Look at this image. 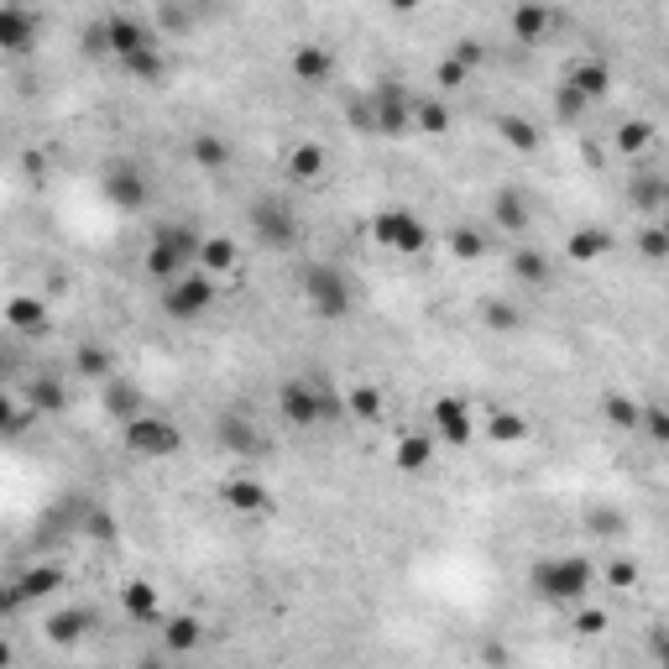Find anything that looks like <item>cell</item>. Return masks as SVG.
Listing matches in <instances>:
<instances>
[{
  "label": "cell",
  "instance_id": "cell-1",
  "mask_svg": "<svg viewBox=\"0 0 669 669\" xmlns=\"http://www.w3.org/2000/svg\"><path fill=\"white\" fill-rule=\"evenodd\" d=\"M199 251H204L199 230L183 225V220H168V225H157L152 241H147V272L157 283H173V278H183L189 262H199Z\"/></svg>",
  "mask_w": 669,
  "mask_h": 669
},
{
  "label": "cell",
  "instance_id": "cell-2",
  "mask_svg": "<svg viewBox=\"0 0 669 669\" xmlns=\"http://www.w3.org/2000/svg\"><path fill=\"white\" fill-rule=\"evenodd\" d=\"M528 586H534L544 602H581L596 586V565L586 555H549L528 570Z\"/></svg>",
  "mask_w": 669,
  "mask_h": 669
},
{
  "label": "cell",
  "instance_id": "cell-3",
  "mask_svg": "<svg viewBox=\"0 0 669 669\" xmlns=\"http://www.w3.org/2000/svg\"><path fill=\"white\" fill-rule=\"evenodd\" d=\"M298 293H304V304L319 319H345L351 304H356V288L335 262H304L298 267Z\"/></svg>",
  "mask_w": 669,
  "mask_h": 669
},
{
  "label": "cell",
  "instance_id": "cell-4",
  "mask_svg": "<svg viewBox=\"0 0 669 669\" xmlns=\"http://www.w3.org/2000/svg\"><path fill=\"white\" fill-rule=\"evenodd\" d=\"M278 413L288 424H298V429H319V424H335V419H345L351 413V403L345 398H335V392H325V387H314V382H283L278 387Z\"/></svg>",
  "mask_w": 669,
  "mask_h": 669
},
{
  "label": "cell",
  "instance_id": "cell-5",
  "mask_svg": "<svg viewBox=\"0 0 669 669\" xmlns=\"http://www.w3.org/2000/svg\"><path fill=\"white\" fill-rule=\"evenodd\" d=\"M121 445L136 455V460H168L183 450V434L173 419H157V413H131L121 419Z\"/></svg>",
  "mask_w": 669,
  "mask_h": 669
},
{
  "label": "cell",
  "instance_id": "cell-6",
  "mask_svg": "<svg viewBox=\"0 0 669 669\" xmlns=\"http://www.w3.org/2000/svg\"><path fill=\"white\" fill-rule=\"evenodd\" d=\"M246 220H251V236H257L262 246H272V251H283V246L298 241V215H293V204L278 199V194H262L246 210Z\"/></svg>",
  "mask_w": 669,
  "mask_h": 669
},
{
  "label": "cell",
  "instance_id": "cell-7",
  "mask_svg": "<svg viewBox=\"0 0 669 669\" xmlns=\"http://www.w3.org/2000/svg\"><path fill=\"white\" fill-rule=\"evenodd\" d=\"M210 304H215V278H210V272H183V278H173L168 293H163V314L178 319V325L210 314Z\"/></svg>",
  "mask_w": 669,
  "mask_h": 669
},
{
  "label": "cell",
  "instance_id": "cell-8",
  "mask_svg": "<svg viewBox=\"0 0 669 669\" xmlns=\"http://www.w3.org/2000/svg\"><path fill=\"white\" fill-rule=\"evenodd\" d=\"M372 236H377V246H387V251H403V257H419V251L429 246V230H424V220L419 215H408V210H382V215H372Z\"/></svg>",
  "mask_w": 669,
  "mask_h": 669
},
{
  "label": "cell",
  "instance_id": "cell-9",
  "mask_svg": "<svg viewBox=\"0 0 669 669\" xmlns=\"http://www.w3.org/2000/svg\"><path fill=\"white\" fill-rule=\"evenodd\" d=\"M372 121H377V131L382 136H403L408 126H413V95L398 84V79H382V84H372Z\"/></svg>",
  "mask_w": 669,
  "mask_h": 669
},
{
  "label": "cell",
  "instance_id": "cell-10",
  "mask_svg": "<svg viewBox=\"0 0 669 669\" xmlns=\"http://www.w3.org/2000/svg\"><path fill=\"white\" fill-rule=\"evenodd\" d=\"M37 37H42V21L27 6H0V48L21 58L37 48Z\"/></svg>",
  "mask_w": 669,
  "mask_h": 669
},
{
  "label": "cell",
  "instance_id": "cell-11",
  "mask_svg": "<svg viewBox=\"0 0 669 669\" xmlns=\"http://www.w3.org/2000/svg\"><path fill=\"white\" fill-rule=\"evenodd\" d=\"M105 199L115 204V210H142L147 204V178L136 163H115L105 168Z\"/></svg>",
  "mask_w": 669,
  "mask_h": 669
},
{
  "label": "cell",
  "instance_id": "cell-12",
  "mask_svg": "<svg viewBox=\"0 0 669 669\" xmlns=\"http://www.w3.org/2000/svg\"><path fill=\"white\" fill-rule=\"evenodd\" d=\"M288 68H293V79H298V84L319 89V84H330V79H335V53L325 48V42H298L293 58H288Z\"/></svg>",
  "mask_w": 669,
  "mask_h": 669
},
{
  "label": "cell",
  "instance_id": "cell-13",
  "mask_svg": "<svg viewBox=\"0 0 669 669\" xmlns=\"http://www.w3.org/2000/svg\"><path fill=\"white\" fill-rule=\"evenodd\" d=\"M105 32H110V53L115 58H131V53H142V48H157V37L136 16H110Z\"/></svg>",
  "mask_w": 669,
  "mask_h": 669
},
{
  "label": "cell",
  "instance_id": "cell-14",
  "mask_svg": "<svg viewBox=\"0 0 669 669\" xmlns=\"http://www.w3.org/2000/svg\"><path fill=\"white\" fill-rule=\"evenodd\" d=\"M549 6L544 0H518L513 6V37L523 42V48H534V42H544V32H549Z\"/></svg>",
  "mask_w": 669,
  "mask_h": 669
},
{
  "label": "cell",
  "instance_id": "cell-15",
  "mask_svg": "<svg viewBox=\"0 0 669 669\" xmlns=\"http://www.w3.org/2000/svg\"><path fill=\"white\" fill-rule=\"evenodd\" d=\"M434 429H440L450 445H466L471 440V408L460 398H440L434 403Z\"/></svg>",
  "mask_w": 669,
  "mask_h": 669
},
{
  "label": "cell",
  "instance_id": "cell-16",
  "mask_svg": "<svg viewBox=\"0 0 669 669\" xmlns=\"http://www.w3.org/2000/svg\"><path fill=\"white\" fill-rule=\"evenodd\" d=\"M220 445L236 450V455H262V450H267L262 434L251 429L246 419H236V413H225V419H220Z\"/></svg>",
  "mask_w": 669,
  "mask_h": 669
},
{
  "label": "cell",
  "instance_id": "cell-17",
  "mask_svg": "<svg viewBox=\"0 0 669 669\" xmlns=\"http://www.w3.org/2000/svg\"><path fill=\"white\" fill-rule=\"evenodd\" d=\"M628 199L638 204V210H649V215H664V210H669V178H659V173H638V178H633V189H628Z\"/></svg>",
  "mask_w": 669,
  "mask_h": 669
},
{
  "label": "cell",
  "instance_id": "cell-18",
  "mask_svg": "<svg viewBox=\"0 0 669 669\" xmlns=\"http://www.w3.org/2000/svg\"><path fill=\"white\" fill-rule=\"evenodd\" d=\"M325 147H319V142H298L293 152H288V173L298 178V183H319V178H325Z\"/></svg>",
  "mask_w": 669,
  "mask_h": 669
},
{
  "label": "cell",
  "instance_id": "cell-19",
  "mask_svg": "<svg viewBox=\"0 0 669 669\" xmlns=\"http://www.w3.org/2000/svg\"><path fill=\"white\" fill-rule=\"evenodd\" d=\"M220 497H225V507H236V513H262V507H267L262 481H251V476L225 481V487H220Z\"/></svg>",
  "mask_w": 669,
  "mask_h": 669
},
{
  "label": "cell",
  "instance_id": "cell-20",
  "mask_svg": "<svg viewBox=\"0 0 669 669\" xmlns=\"http://www.w3.org/2000/svg\"><path fill=\"white\" fill-rule=\"evenodd\" d=\"M565 251H570V262H596V257L612 251V236L602 225H586V230H575V236L565 241Z\"/></svg>",
  "mask_w": 669,
  "mask_h": 669
},
{
  "label": "cell",
  "instance_id": "cell-21",
  "mask_svg": "<svg viewBox=\"0 0 669 669\" xmlns=\"http://www.w3.org/2000/svg\"><path fill=\"white\" fill-rule=\"evenodd\" d=\"M497 131H502V142L513 147V152H539L544 147V131L534 121H523V115H502Z\"/></svg>",
  "mask_w": 669,
  "mask_h": 669
},
{
  "label": "cell",
  "instance_id": "cell-22",
  "mask_svg": "<svg viewBox=\"0 0 669 669\" xmlns=\"http://www.w3.org/2000/svg\"><path fill=\"white\" fill-rule=\"evenodd\" d=\"M58 581H63V570H58V565H37V570H27V575H21V581H16L11 602H37V596L58 591Z\"/></svg>",
  "mask_w": 669,
  "mask_h": 669
},
{
  "label": "cell",
  "instance_id": "cell-23",
  "mask_svg": "<svg viewBox=\"0 0 669 669\" xmlns=\"http://www.w3.org/2000/svg\"><path fill=\"white\" fill-rule=\"evenodd\" d=\"M189 152H194V163H199L204 173H220V168H230V142H225V136H215V131H199Z\"/></svg>",
  "mask_w": 669,
  "mask_h": 669
},
{
  "label": "cell",
  "instance_id": "cell-24",
  "mask_svg": "<svg viewBox=\"0 0 669 669\" xmlns=\"http://www.w3.org/2000/svg\"><path fill=\"white\" fill-rule=\"evenodd\" d=\"M89 628H95V612H89V607H74V612H58V617L48 622V638H53V643H79Z\"/></svg>",
  "mask_w": 669,
  "mask_h": 669
},
{
  "label": "cell",
  "instance_id": "cell-25",
  "mask_svg": "<svg viewBox=\"0 0 669 669\" xmlns=\"http://www.w3.org/2000/svg\"><path fill=\"white\" fill-rule=\"evenodd\" d=\"M513 278L528 283V288H544L549 283V257H544V251H534V246H518L513 251Z\"/></svg>",
  "mask_w": 669,
  "mask_h": 669
},
{
  "label": "cell",
  "instance_id": "cell-26",
  "mask_svg": "<svg viewBox=\"0 0 669 669\" xmlns=\"http://www.w3.org/2000/svg\"><path fill=\"white\" fill-rule=\"evenodd\" d=\"M163 638H168V649L173 654H189V649H199V638H204V622L199 617H168V628H163Z\"/></svg>",
  "mask_w": 669,
  "mask_h": 669
},
{
  "label": "cell",
  "instance_id": "cell-27",
  "mask_svg": "<svg viewBox=\"0 0 669 669\" xmlns=\"http://www.w3.org/2000/svg\"><path fill=\"white\" fill-rule=\"evenodd\" d=\"M413 126H419L424 136H445L450 131V105L445 100H413Z\"/></svg>",
  "mask_w": 669,
  "mask_h": 669
},
{
  "label": "cell",
  "instance_id": "cell-28",
  "mask_svg": "<svg viewBox=\"0 0 669 669\" xmlns=\"http://www.w3.org/2000/svg\"><path fill=\"white\" fill-rule=\"evenodd\" d=\"M570 84L581 89L586 100H602L612 89V74H607V63H581V68H570Z\"/></svg>",
  "mask_w": 669,
  "mask_h": 669
},
{
  "label": "cell",
  "instance_id": "cell-29",
  "mask_svg": "<svg viewBox=\"0 0 669 669\" xmlns=\"http://www.w3.org/2000/svg\"><path fill=\"white\" fill-rule=\"evenodd\" d=\"M6 325L11 330H42V325H48L42 298H11V304H6Z\"/></svg>",
  "mask_w": 669,
  "mask_h": 669
},
{
  "label": "cell",
  "instance_id": "cell-30",
  "mask_svg": "<svg viewBox=\"0 0 669 669\" xmlns=\"http://www.w3.org/2000/svg\"><path fill=\"white\" fill-rule=\"evenodd\" d=\"M121 68H126L131 79H142V84H157V79L168 74V63H163V53H157V48H142V53L121 58Z\"/></svg>",
  "mask_w": 669,
  "mask_h": 669
},
{
  "label": "cell",
  "instance_id": "cell-31",
  "mask_svg": "<svg viewBox=\"0 0 669 669\" xmlns=\"http://www.w3.org/2000/svg\"><path fill=\"white\" fill-rule=\"evenodd\" d=\"M602 413H607L612 429H638V424H643V408H638L633 398H622V392H607V398H602Z\"/></svg>",
  "mask_w": 669,
  "mask_h": 669
},
{
  "label": "cell",
  "instance_id": "cell-32",
  "mask_svg": "<svg viewBox=\"0 0 669 669\" xmlns=\"http://www.w3.org/2000/svg\"><path fill=\"white\" fill-rule=\"evenodd\" d=\"M63 403H68V392H63V382L58 377H37L32 382V408L48 419V413H63Z\"/></svg>",
  "mask_w": 669,
  "mask_h": 669
},
{
  "label": "cell",
  "instance_id": "cell-33",
  "mask_svg": "<svg viewBox=\"0 0 669 669\" xmlns=\"http://www.w3.org/2000/svg\"><path fill=\"white\" fill-rule=\"evenodd\" d=\"M586 528H591L596 539H622V534H628V518H622L617 507H591V513H586Z\"/></svg>",
  "mask_w": 669,
  "mask_h": 669
},
{
  "label": "cell",
  "instance_id": "cell-34",
  "mask_svg": "<svg viewBox=\"0 0 669 669\" xmlns=\"http://www.w3.org/2000/svg\"><path fill=\"white\" fill-rule=\"evenodd\" d=\"M487 434L497 445H518V440H528V419H523V413H492Z\"/></svg>",
  "mask_w": 669,
  "mask_h": 669
},
{
  "label": "cell",
  "instance_id": "cell-35",
  "mask_svg": "<svg viewBox=\"0 0 669 669\" xmlns=\"http://www.w3.org/2000/svg\"><path fill=\"white\" fill-rule=\"evenodd\" d=\"M492 215H497V225H507V230H523V225H528V210H523V194H513V189H502V194L492 199Z\"/></svg>",
  "mask_w": 669,
  "mask_h": 669
},
{
  "label": "cell",
  "instance_id": "cell-36",
  "mask_svg": "<svg viewBox=\"0 0 669 669\" xmlns=\"http://www.w3.org/2000/svg\"><path fill=\"white\" fill-rule=\"evenodd\" d=\"M236 257H241L236 241H225V236H210V241H204V251H199V262L210 267V272H230V267H236Z\"/></svg>",
  "mask_w": 669,
  "mask_h": 669
},
{
  "label": "cell",
  "instance_id": "cell-37",
  "mask_svg": "<svg viewBox=\"0 0 669 669\" xmlns=\"http://www.w3.org/2000/svg\"><path fill=\"white\" fill-rule=\"evenodd\" d=\"M136 408H142V398H136L126 382H115V377H110V387H105V413H110V419H131Z\"/></svg>",
  "mask_w": 669,
  "mask_h": 669
},
{
  "label": "cell",
  "instance_id": "cell-38",
  "mask_svg": "<svg viewBox=\"0 0 669 669\" xmlns=\"http://www.w3.org/2000/svg\"><path fill=\"white\" fill-rule=\"evenodd\" d=\"M74 372H79V377H100V382H110V356L100 351V345H79V351H74Z\"/></svg>",
  "mask_w": 669,
  "mask_h": 669
},
{
  "label": "cell",
  "instance_id": "cell-39",
  "mask_svg": "<svg viewBox=\"0 0 669 669\" xmlns=\"http://www.w3.org/2000/svg\"><path fill=\"white\" fill-rule=\"evenodd\" d=\"M345 403H351V419H361V424H377L382 419V392L377 387H356Z\"/></svg>",
  "mask_w": 669,
  "mask_h": 669
},
{
  "label": "cell",
  "instance_id": "cell-40",
  "mask_svg": "<svg viewBox=\"0 0 669 669\" xmlns=\"http://www.w3.org/2000/svg\"><path fill=\"white\" fill-rule=\"evenodd\" d=\"M121 602H126L131 617H157V591H152L147 581H131V586L121 591Z\"/></svg>",
  "mask_w": 669,
  "mask_h": 669
},
{
  "label": "cell",
  "instance_id": "cell-41",
  "mask_svg": "<svg viewBox=\"0 0 669 669\" xmlns=\"http://www.w3.org/2000/svg\"><path fill=\"white\" fill-rule=\"evenodd\" d=\"M649 142H654V126H649V121H628V126H617V152L638 157Z\"/></svg>",
  "mask_w": 669,
  "mask_h": 669
},
{
  "label": "cell",
  "instance_id": "cell-42",
  "mask_svg": "<svg viewBox=\"0 0 669 669\" xmlns=\"http://www.w3.org/2000/svg\"><path fill=\"white\" fill-rule=\"evenodd\" d=\"M424 466H429V440H419V434L398 440V471H424Z\"/></svg>",
  "mask_w": 669,
  "mask_h": 669
},
{
  "label": "cell",
  "instance_id": "cell-43",
  "mask_svg": "<svg viewBox=\"0 0 669 669\" xmlns=\"http://www.w3.org/2000/svg\"><path fill=\"white\" fill-rule=\"evenodd\" d=\"M450 251H455V257H466V262H476L481 251H487V241H481V230L455 225V230H450Z\"/></svg>",
  "mask_w": 669,
  "mask_h": 669
},
{
  "label": "cell",
  "instance_id": "cell-44",
  "mask_svg": "<svg viewBox=\"0 0 669 669\" xmlns=\"http://www.w3.org/2000/svg\"><path fill=\"white\" fill-rule=\"evenodd\" d=\"M586 105H591V100H586L581 89H575V84L565 79V84H560V121H581V115H586Z\"/></svg>",
  "mask_w": 669,
  "mask_h": 669
},
{
  "label": "cell",
  "instance_id": "cell-45",
  "mask_svg": "<svg viewBox=\"0 0 669 669\" xmlns=\"http://www.w3.org/2000/svg\"><path fill=\"white\" fill-rule=\"evenodd\" d=\"M638 251H643L649 262H664V257H669V236H664V225H649V230H643V236H638Z\"/></svg>",
  "mask_w": 669,
  "mask_h": 669
},
{
  "label": "cell",
  "instance_id": "cell-46",
  "mask_svg": "<svg viewBox=\"0 0 669 669\" xmlns=\"http://www.w3.org/2000/svg\"><path fill=\"white\" fill-rule=\"evenodd\" d=\"M466 79H471V68L460 63V58H445V63H440V74H434V84H440L445 95H455V89L466 84Z\"/></svg>",
  "mask_w": 669,
  "mask_h": 669
},
{
  "label": "cell",
  "instance_id": "cell-47",
  "mask_svg": "<svg viewBox=\"0 0 669 669\" xmlns=\"http://www.w3.org/2000/svg\"><path fill=\"white\" fill-rule=\"evenodd\" d=\"M638 429H649L654 445H669V413L664 408H643V424Z\"/></svg>",
  "mask_w": 669,
  "mask_h": 669
},
{
  "label": "cell",
  "instance_id": "cell-48",
  "mask_svg": "<svg viewBox=\"0 0 669 669\" xmlns=\"http://www.w3.org/2000/svg\"><path fill=\"white\" fill-rule=\"evenodd\" d=\"M481 319H487L492 330H518V309L513 304H487V309H481Z\"/></svg>",
  "mask_w": 669,
  "mask_h": 669
},
{
  "label": "cell",
  "instance_id": "cell-49",
  "mask_svg": "<svg viewBox=\"0 0 669 669\" xmlns=\"http://www.w3.org/2000/svg\"><path fill=\"white\" fill-rule=\"evenodd\" d=\"M607 581H612L617 591L638 586V565H633V560H612V565H607Z\"/></svg>",
  "mask_w": 669,
  "mask_h": 669
},
{
  "label": "cell",
  "instance_id": "cell-50",
  "mask_svg": "<svg viewBox=\"0 0 669 669\" xmlns=\"http://www.w3.org/2000/svg\"><path fill=\"white\" fill-rule=\"evenodd\" d=\"M450 58H460L466 68H476V63H481V42H460V48H455Z\"/></svg>",
  "mask_w": 669,
  "mask_h": 669
},
{
  "label": "cell",
  "instance_id": "cell-51",
  "mask_svg": "<svg viewBox=\"0 0 669 669\" xmlns=\"http://www.w3.org/2000/svg\"><path fill=\"white\" fill-rule=\"evenodd\" d=\"M89 534H95V539H115V523L105 513H95V518H89Z\"/></svg>",
  "mask_w": 669,
  "mask_h": 669
},
{
  "label": "cell",
  "instance_id": "cell-52",
  "mask_svg": "<svg viewBox=\"0 0 669 669\" xmlns=\"http://www.w3.org/2000/svg\"><path fill=\"white\" fill-rule=\"evenodd\" d=\"M575 628H586V633H602V628H607V617H602V612H581V622H575Z\"/></svg>",
  "mask_w": 669,
  "mask_h": 669
},
{
  "label": "cell",
  "instance_id": "cell-53",
  "mask_svg": "<svg viewBox=\"0 0 669 669\" xmlns=\"http://www.w3.org/2000/svg\"><path fill=\"white\" fill-rule=\"evenodd\" d=\"M387 6L398 11V16H408V11H419V0H387Z\"/></svg>",
  "mask_w": 669,
  "mask_h": 669
},
{
  "label": "cell",
  "instance_id": "cell-54",
  "mask_svg": "<svg viewBox=\"0 0 669 669\" xmlns=\"http://www.w3.org/2000/svg\"><path fill=\"white\" fill-rule=\"evenodd\" d=\"M659 225H664V236H669V210H664V215H659Z\"/></svg>",
  "mask_w": 669,
  "mask_h": 669
}]
</instances>
